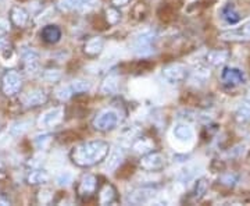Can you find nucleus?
<instances>
[{
	"instance_id": "nucleus-37",
	"label": "nucleus",
	"mask_w": 250,
	"mask_h": 206,
	"mask_svg": "<svg viewBox=\"0 0 250 206\" xmlns=\"http://www.w3.org/2000/svg\"><path fill=\"white\" fill-rule=\"evenodd\" d=\"M225 185H235L236 184V181H238V176H235V174H225L223 176V179H221Z\"/></svg>"
},
{
	"instance_id": "nucleus-8",
	"label": "nucleus",
	"mask_w": 250,
	"mask_h": 206,
	"mask_svg": "<svg viewBox=\"0 0 250 206\" xmlns=\"http://www.w3.org/2000/svg\"><path fill=\"white\" fill-rule=\"evenodd\" d=\"M164 164H166L164 156L157 152L146 153L142 158V160H141V167L149 171L161 170L164 167Z\"/></svg>"
},
{
	"instance_id": "nucleus-33",
	"label": "nucleus",
	"mask_w": 250,
	"mask_h": 206,
	"mask_svg": "<svg viewBox=\"0 0 250 206\" xmlns=\"http://www.w3.org/2000/svg\"><path fill=\"white\" fill-rule=\"evenodd\" d=\"M106 18H107L108 24L116 25L117 23L120 21V13L116 9H107V11H106Z\"/></svg>"
},
{
	"instance_id": "nucleus-31",
	"label": "nucleus",
	"mask_w": 250,
	"mask_h": 206,
	"mask_svg": "<svg viewBox=\"0 0 250 206\" xmlns=\"http://www.w3.org/2000/svg\"><path fill=\"white\" fill-rule=\"evenodd\" d=\"M31 126L29 121H20V123H16L14 126L11 127L10 133L13 135H22L28 130V127Z\"/></svg>"
},
{
	"instance_id": "nucleus-26",
	"label": "nucleus",
	"mask_w": 250,
	"mask_h": 206,
	"mask_svg": "<svg viewBox=\"0 0 250 206\" xmlns=\"http://www.w3.org/2000/svg\"><path fill=\"white\" fill-rule=\"evenodd\" d=\"M236 118L242 123L250 121V102H243L238 106V109H236Z\"/></svg>"
},
{
	"instance_id": "nucleus-7",
	"label": "nucleus",
	"mask_w": 250,
	"mask_h": 206,
	"mask_svg": "<svg viewBox=\"0 0 250 206\" xmlns=\"http://www.w3.org/2000/svg\"><path fill=\"white\" fill-rule=\"evenodd\" d=\"M62 116H64V110H62V108L49 109L47 112H45V113L41 116L38 124H39L41 128H50V127L57 126V124L62 120Z\"/></svg>"
},
{
	"instance_id": "nucleus-12",
	"label": "nucleus",
	"mask_w": 250,
	"mask_h": 206,
	"mask_svg": "<svg viewBox=\"0 0 250 206\" xmlns=\"http://www.w3.org/2000/svg\"><path fill=\"white\" fill-rule=\"evenodd\" d=\"M221 38L225 41H249L250 39V21L246 23L245 25L231 29L221 34Z\"/></svg>"
},
{
	"instance_id": "nucleus-5",
	"label": "nucleus",
	"mask_w": 250,
	"mask_h": 206,
	"mask_svg": "<svg viewBox=\"0 0 250 206\" xmlns=\"http://www.w3.org/2000/svg\"><path fill=\"white\" fill-rule=\"evenodd\" d=\"M187 67L182 66V64H170V66H167V67L163 69V77H164V80L167 81L168 84H172V85L184 82V81L187 80Z\"/></svg>"
},
{
	"instance_id": "nucleus-32",
	"label": "nucleus",
	"mask_w": 250,
	"mask_h": 206,
	"mask_svg": "<svg viewBox=\"0 0 250 206\" xmlns=\"http://www.w3.org/2000/svg\"><path fill=\"white\" fill-rule=\"evenodd\" d=\"M62 78V72L59 70H46L43 72V80L47 81V82H56Z\"/></svg>"
},
{
	"instance_id": "nucleus-29",
	"label": "nucleus",
	"mask_w": 250,
	"mask_h": 206,
	"mask_svg": "<svg viewBox=\"0 0 250 206\" xmlns=\"http://www.w3.org/2000/svg\"><path fill=\"white\" fill-rule=\"evenodd\" d=\"M72 179H74L72 173H70V171H64V173L57 176L56 183H57V185H60V187H67V185H70L72 183Z\"/></svg>"
},
{
	"instance_id": "nucleus-1",
	"label": "nucleus",
	"mask_w": 250,
	"mask_h": 206,
	"mask_svg": "<svg viewBox=\"0 0 250 206\" xmlns=\"http://www.w3.org/2000/svg\"><path fill=\"white\" fill-rule=\"evenodd\" d=\"M107 142L104 141H89L81 143L71 151V160L80 167H89L106 159L108 155Z\"/></svg>"
},
{
	"instance_id": "nucleus-30",
	"label": "nucleus",
	"mask_w": 250,
	"mask_h": 206,
	"mask_svg": "<svg viewBox=\"0 0 250 206\" xmlns=\"http://www.w3.org/2000/svg\"><path fill=\"white\" fill-rule=\"evenodd\" d=\"M71 88L72 91H74V93H81V92H86V91H89L90 85H89V82H86V81L77 80V81H72L71 82Z\"/></svg>"
},
{
	"instance_id": "nucleus-24",
	"label": "nucleus",
	"mask_w": 250,
	"mask_h": 206,
	"mask_svg": "<svg viewBox=\"0 0 250 206\" xmlns=\"http://www.w3.org/2000/svg\"><path fill=\"white\" fill-rule=\"evenodd\" d=\"M57 7L60 11H74V10L85 9L81 0H59Z\"/></svg>"
},
{
	"instance_id": "nucleus-9",
	"label": "nucleus",
	"mask_w": 250,
	"mask_h": 206,
	"mask_svg": "<svg viewBox=\"0 0 250 206\" xmlns=\"http://www.w3.org/2000/svg\"><path fill=\"white\" fill-rule=\"evenodd\" d=\"M154 195H156V189L143 187V188H138L132 191L128 195V202L134 204V205H143V204L150 202L154 198Z\"/></svg>"
},
{
	"instance_id": "nucleus-27",
	"label": "nucleus",
	"mask_w": 250,
	"mask_h": 206,
	"mask_svg": "<svg viewBox=\"0 0 250 206\" xmlns=\"http://www.w3.org/2000/svg\"><path fill=\"white\" fill-rule=\"evenodd\" d=\"M72 93H74V91L71 88V84L70 85H60L59 88H56V92H54L56 98L59 100H62V102L71 98Z\"/></svg>"
},
{
	"instance_id": "nucleus-28",
	"label": "nucleus",
	"mask_w": 250,
	"mask_h": 206,
	"mask_svg": "<svg viewBox=\"0 0 250 206\" xmlns=\"http://www.w3.org/2000/svg\"><path fill=\"white\" fill-rule=\"evenodd\" d=\"M196 170H197L196 166H187V167H184L182 170L179 171L178 180L179 181H182V183H188V181H190V180L196 176Z\"/></svg>"
},
{
	"instance_id": "nucleus-3",
	"label": "nucleus",
	"mask_w": 250,
	"mask_h": 206,
	"mask_svg": "<svg viewBox=\"0 0 250 206\" xmlns=\"http://www.w3.org/2000/svg\"><path fill=\"white\" fill-rule=\"evenodd\" d=\"M22 88V77L16 70H9L1 77V91L6 96H14Z\"/></svg>"
},
{
	"instance_id": "nucleus-22",
	"label": "nucleus",
	"mask_w": 250,
	"mask_h": 206,
	"mask_svg": "<svg viewBox=\"0 0 250 206\" xmlns=\"http://www.w3.org/2000/svg\"><path fill=\"white\" fill-rule=\"evenodd\" d=\"M206 60L207 63H210L211 66H223L227 60H228V53L224 52V50H211L208 52L206 56Z\"/></svg>"
},
{
	"instance_id": "nucleus-14",
	"label": "nucleus",
	"mask_w": 250,
	"mask_h": 206,
	"mask_svg": "<svg viewBox=\"0 0 250 206\" xmlns=\"http://www.w3.org/2000/svg\"><path fill=\"white\" fill-rule=\"evenodd\" d=\"M46 102H47V93H45V91L42 90L31 91L24 98V105L27 108H36V106H41Z\"/></svg>"
},
{
	"instance_id": "nucleus-40",
	"label": "nucleus",
	"mask_w": 250,
	"mask_h": 206,
	"mask_svg": "<svg viewBox=\"0 0 250 206\" xmlns=\"http://www.w3.org/2000/svg\"><path fill=\"white\" fill-rule=\"evenodd\" d=\"M81 1H82L83 7H90V6H93L98 0H81Z\"/></svg>"
},
{
	"instance_id": "nucleus-41",
	"label": "nucleus",
	"mask_w": 250,
	"mask_h": 206,
	"mask_svg": "<svg viewBox=\"0 0 250 206\" xmlns=\"http://www.w3.org/2000/svg\"><path fill=\"white\" fill-rule=\"evenodd\" d=\"M113 3H114L116 6H125V4L129 3V0H113Z\"/></svg>"
},
{
	"instance_id": "nucleus-13",
	"label": "nucleus",
	"mask_w": 250,
	"mask_h": 206,
	"mask_svg": "<svg viewBox=\"0 0 250 206\" xmlns=\"http://www.w3.org/2000/svg\"><path fill=\"white\" fill-rule=\"evenodd\" d=\"M118 88H120V78H118L116 72H111L102 82L100 92L103 95H116L118 92Z\"/></svg>"
},
{
	"instance_id": "nucleus-18",
	"label": "nucleus",
	"mask_w": 250,
	"mask_h": 206,
	"mask_svg": "<svg viewBox=\"0 0 250 206\" xmlns=\"http://www.w3.org/2000/svg\"><path fill=\"white\" fill-rule=\"evenodd\" d=\"M10 17H11V21L14 25L17 27H24L28 23V18H29V14L25 9L20 7V6H14L11 9V13H10Z\"/></svg>"
},
{
	"instance_id": "nucleus-25",
	"label": "nucleus",
	"mask_w": 250,
	"mask_h": 206,
	"mask_svg": "<svg viewBox=\"0 0 250 206\" xmlns=\"http://www.w3.org/2000/svg\"><path fill=\"white\" fill-rule=\"evenodd\" d=\"M223 18L228 24H236L241 20V16L233 6H227L223 10Z\"/></svg>"
},
{
	"instance_id": "nucleus-39",
	"label": "nucleus",
	"mask_w": 250,
	"mask_h": 206,
	"mask_svg": "<svg viewBox=\"0 0 250 206\" xmlns=\"http://www.w3.org/2000/svg\"><path fill=\"white\" fill-rule=\"evenodd\" d=\"M9 47H10L9 41H7L6 38L0 36V52H3V50H6V49H9Z\"/></svg>"
},
{
	"instance_id": "nucleus-6",
	"label": "nucleus",
	"mask_w": 250,
	"mask_h": 206,
	"mask_svg": "<svg viewBox=\"0 0 250 206\" xmlns=\"http://www.w3.org/2000/svg\"><path fill=\"white\" fill-rule=\"evenodd\" d=\"M172 135H174L175 141L184 143V145H190L195 142V130H193V127H190L187 123H179L174 127Z\"/></svg>"
},
{
	"instance_id": "nucleus-20",
	"label": "nucleus",
	"mask_w": 250,
	"mask_h": 206,
	"mask_svg": "<svg viewBox=\"0 0 250 206\" xmlns=\"http://www.w3.org/2000/svg\"><path fill=\"white\" fill-rule=\"evenodd\" d=\"M154 148V142L149 138H139L136 139L132 145V149L135 153H139V155H146L149 153Z\"/></svg>"
},
{
	"instance_id": "nucleus-10",
	"label": "nucleus",
	"mask_w": 250,
	"mask_h": 206,
	"mask_svg": "<svg viewBox=\"0 0 250 206\" xmlns=\"http://www.w3.org/2000/svg\"><path fill=\"white\" fill-rule=\"evenodd\" d=\"M21 57L27 72L34 74L39 69V54L32 47H24L21 50Z\"/></svg>"
},
{
	"instance_id": "nucleus-17",
	"label": "nucleus",
	"mask_w": 250,
	"mask_h": 206,
	"mask_svg": "<svg viewBox=\"0 0 250 206\" xmlns=\"http://www.w3.org/2000/svg\"><path fill=\"white\" fill-rule=\"evenodd\" d=\"M103 49H104V41L102 39V38H90L89 41L85 44V47H83V50H85V53L88 54V56H98L103 52Z\"/></svg>"
},
{
	"instance_id": "nucleus-23",
	"label": "nucleus",
	"mask_w": 250,
	"mask_h": 206,
	"mask_svg": "<svg viewBox=\"0 0 250 206\" xmlns=\"http://www.w3.org/2000/svg\"><path fill=\"white\" fill-rule=\"evenodd\" d=\"M123 160H124V153H123V151L114 149L113 152L110 153V156H108L107 163H106V169L108 171L117 170L120 167V164L123 163Z\"/></svg>"
},
{
	"instance_id": "nucleus-34",
	"label": "nucleus",
	"mask_w": 250,
	"mask_h": 206,
	"mask_svg": "<svg viewBox=\"0 0 250 206\" xmlns=\"http://www.w3.org/2000/svg\"><path fill=\"white\" fill-rule=\"evenodd\" d=\"M50 138H52V137L49 134L38 135V137H35V141H34V142H35V145L39 149H43L46 145L50 142Z\"/></svg>"
},
{
	"instance_id": "nucleus-2",
	"label": "nucleus",
	"mask_w": 250,
	"mask_h": 206,
	"mask_svg": "<svg viewBox=\"0 0 250 206\" xmlns=\"http://www.w3.org/2000/svg\"><path fill=\"white\" fill-rule=\"evenodd\" d=\"M154 42H156V34L153 31H145L135 36V39L132 41V49L139 56H147L154 52Z\"/></svg>"
},
{
	"instance_id": "nucleus-38",
	"label": "nucleus",
	"mask_w": 250,
	"mask_h": 206,
	"mask_svg": "<svg viewBox=\"0 0 250 206\" xmlns=\"http://www.w3.org/2000/svg\"><path fill=\"white\" fill-rule=\"evenodd\" d=\"M9 23L4 20H0V35H4L6 32H9Z\"/></svg>"
},
{
	"instance_id": "nucleus-16",
	"label": "nucleus",
	"mask_w": 250,
	"mask_h": 206,
	"mask_svg": "<svg viewBox=\"0 0 250 206\" xmlns=\"http://www.w3.org/2000/svg\"><path fill=\"white\" fill-rule=\"evenodd\" d=\"M41 36H42V39L45 42H47V44H56L62 38V29L57 27V25H46L42 29Z\"/></svg>"
},
{
	"instance_id": "nucleus-15",
	"label": "nucleus",
	"mask_w": 250,
	"mask_h": 206,
	"mask_svg": "<svg viewBox=\"0 0 250 206\" xmlns=\"http://www.w3.org/2000/svg\"><path fill=\"white\" fill-rule=\"evenodd\" d=\"M223 81L227 85L235 87V85H241L245 82V75L238 69H225L223 72Z\"/></svg>"
},
{
	"instance_id": "nucleus-42",
	"label": "nucleus",
	"mask_w": 250,
	"mask_h": 206,
	"mask_svg": "<svg viewBox=\"0 0 250 206\" xmlns=\"http://www.w3.org/2000/svg\"><path fill=\"white\" fill-rule=\"evenodd\" d=\"M248 100L250 102V91H249V93H248Z\"/></svg>"
},
{
	"instance_id": "nucleus-19",
	"label": "nucleus",
	"mask_w": 250,
	"mask_h": 206,
	"mask_svg": "<svg viewBox=\"0 0 250 206\" xmlns=\"http://www.w3.org/2000/svg\"><path fill=\"white\" fill-rule=\"evenodd\" d=\"M50 180V174L46 170H42V169H36V170H32L29 174H28L27 181L32 185H38V184H46L49 183Z\"/></svg>"
},
{
	"instance_id": "nucleus-21",
	"label": "nucleus",
	"mask_w": 250,
	"mask_h": 206,
	"mask_svg": "<svg viewBox=\"0 0 250 206\" xmlns=\"http://www.w3.org/2000/svg\"><path fill=\"white\" fill-rule=\"evenodd\" d=\"M114 199H116V189L113 185L106 184L103 188L100 189V194H99L100 205H108V204L114 202Z\"/></svg>"
},
{
	"instance_id": "nucleus-4",
	"label": "nucleus",
	"mask_w": 250,
	"mask_h": 206,
	"mask_svg": "<svg viewBox=\"0 0 250 206\" xmlns=\"http://www.w3.org/2000/svg\"><path fill=\"white\" fill-rule=\"evenodd\" d=\"M118 124V113L116 110H103L93 118V127L98 131H111Z\"/></svg>"
},
{
	"instance_id": "nucleus-11",
	"label": "nucleus",
	"mask_w": 250,
	"mask_h": 206,
	"mask_svg": "<svg viewBox=\"0 0 250 206\" xmlns=\"http://www.w3.org/2000/svg\"><path fill=\"white\" fill-rule=\"evenodd\" d=\"M96 185H98V180L95 176H92V174L83 176L80 181V185H78V195L81 198L92 197L96 191Z\"/></svg>"
},
{
	"instance_id": "nucleus-35",
	"label": "nucleus",
	"mask_w": 250,
	"mask_h": 206,
	"mask_svg": "<svg viewBox=\"0 0 250 206\" xmlns=\"http://www.w3.org/2000/svg\"><path fill=\"white\" fill-rule=\"evenodd\" d=\"M53 199V192L50 189H42L39 192V202L41 204H49Z\"/></svg>"
},
{
	"instance_id": "nucleus-36",
	"label": "nucleus",
	"mask_w": 250,
	"mask_h": 206,
	"mask_svg": "<svg viewBox=\"0 0 250 206\" xmlns=\"http://www.w3.org/2000/svg\"><path fill=\"white\" fill-rule=\"evenodd\" d=\"M206 189H207V183H206V180H199V183H197L196 189H195V198H202L205 195Z\"/></svg>"
}]
</instances>
